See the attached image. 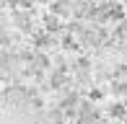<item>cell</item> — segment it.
Here are the masks:
<instances>
[{
    "mask_svg": "<svg viewBox=\"0 0 127 124\" xmlns=\"http://www.w3.org/2000/svg\"><path fill=\"white\" fill-rule=\"evenodd\" d=\"M16 26H18L21 31H31V18H29V13H16Z\"/></svg>",
    "mask_w": 127,
    "mask_h": 124,
    "instance_id": "4",
    "label": "cell"
},
{
    "mask_svg": "<svg viewBox=\"0 0 127 124\" xmlns=\"http://www.w3.org/2000/svg\"><path fill=\"white\" fill-rule=\"evenodd\" d=\"M112 91L117 93V96H127V83H122V80H117V83H114V85H112Z\"/></svg>",
    "mask_w": 127,
    "mask_h": 124,
    "instance_id": "8",
    "label": "cell"
},
{
    "mask_svg": "<svg viewBox=\"0 0 127 124\" xmlns=\"http://www.w3.org/2000/svg\"><path fill=\"white\" fill-rule=\"evenodd\" d=\"M62 83H65V70H57L55 75H52V88H60Z\"/></svg>",
    "mask_w": 127,
    "mask_h": 124,
    "instance_id": "7",
    "label": "cell"
},
{
    "mask_svg": "<svg viewBox=\"0 0 127 124\" xmlns=\"http://www.w3.org/2000/svg\"><path fill=\"white\" fill-rule=\"evenodd\" d=\"M52 10H55L57 16H67V13H70V5L62 3V0H57V3H52Z\"/></svg>",
    "mask_w": 127,
    "mask_h": 124,
    "instance_id": "5",
    "label": "cell"
},
{
    "mask_svg": "<svg viewBox=\"0 0 127 124\" xmlns=\"http://www.w3.org/2000/svg\"><path fill=\"white\" fill-rule=\"evenodd\" d=\"M49 44H52V36H49V34H36V47L39 49L49 47Z\"/></svg>",
    "mask_w": 127,
    "mask_h": 124,
    "instance_id": "6",
    "label": "cell"
},
{
    "mask_svg": "<svg viewBox=\"0 0 127 124\" xmlns=\"http://www.w3.org/2000/svg\"><path fill=\"white\" fill-rule=\"evenodd\" d=\"M109 116H112V119H122V122H125L127 106H125V103H112V106H109Z\"/></svg>",
    "mask_w": 127,
    "mask_h": 124,
    "instance_id": "2",
    "label": "cell"
},
{
    "mask_svg": "<svg viewBox=\"0 0 127 124\" xmlns=\"http://www.w3.org/2000/svg\"><path fill=\"white\" fill-rule=\"evenodd\" d=\"M94 124H104V122H101V119H99V122H94Z\"/></svg>",
    "mask_w": 127,
    "mask_h": 124,
    "instance_id": "10",
    "label": "cell"
},
{
    "mask_svg": "<svg viewBox=\"0 0 127 124\" xmlns=\"http://www.w3.org/2000/svg\"><path fill=\"white\" fill-rule=\"evenodd\" d=\"M44 29L47 31H60L62 23H60V18H57L55 13H49V16H44Z\"/></svg>",
    "mask_w": 127,
    "mask_h": 124,
    "instance_id": "3",
    "label": "cell"
},
{
    "mask_svg": "<svg viewBox=\"0 0 127 124\" xmlns=\"http://www.w3.org/2000/svg\"><path fill=\"white\" fill-rule=\"evenodd\" d=\"M117 36H119V39H127V18L119 21V26H117Z\"/></svg>",
    "mask_w": 127,
    "mask_h": 124,
    "instance_id": "9",
    "label": "cell"
},
{
    "mask_svg": "<svg viewBox=\"0 0 127 124\" xmlns=\"http://www.w3.org/2000/svg\"><path fill=\"white\" fill-rule=\"evenodd\" d=\"M94 122H99V114H96V109L86 101L78 109V124H94Z\"/></svg>",
    "mask_w": 127,
    "mask_h": 124,
    "instance_id": "1",
    "label": "cell"
},
{
    "mask_svg": "<svg viewBox=\"0 0 127 124\" xmlns=\"http://www.w3.org/2000/svg\"><path fill=\"white\" fill-rule=\"evenodd\" d=\"M125 124H127V116H125Z\"/></svg>",
    "mask_w": 127,
    "mask_h": 124,
    "instance_id": "11",
    "label": "cell"
}]
</instances>
